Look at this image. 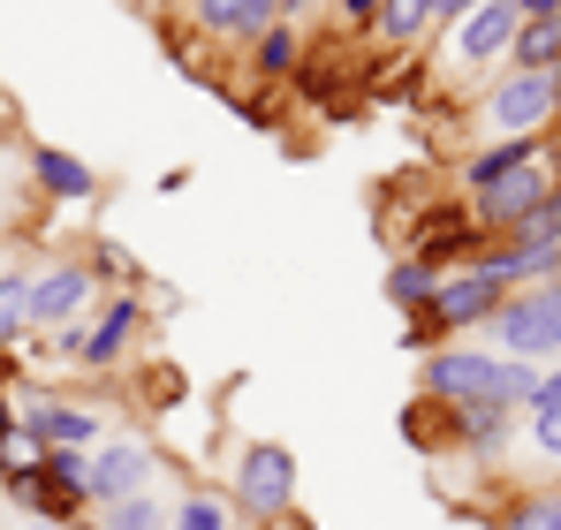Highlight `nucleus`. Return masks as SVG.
Here are the masks:
<instances>
[{"label": "nucleus", "instance_id": "473e14b6", "mask_svg": "<svg viewBox=\"0 0 561 530\" xmlns=\"http://www.w3.org/2000/svg\"><path fill=\"white\" fill-rule=\"evenodd\" d=\"M0 379H8V356H0Z\"/></svg>", "mask_w": 561, "mask_h": 530}, {"label": "nucleus", "instance_id": "c756f323", "mask_svg": "<svg viewBox=\"0 0 561 530\" xmlns=\"http://www.w3.org/2000/svg\"><path fill=\"white\" fill-rule=\"evenodd\" d=\"M296 8H311V0H280V15H296Z\"/></svg>", "mask_w": 561, "mask_h": 530}, {"label": "nucleus", "instance_id": "4468645a", "mask_svg": "<svg viewBox=\"0 0 561 530\" xmlns=\"http://www.w3.org/2000/svg\"><path fill=\"white\" fill-rule=\"evenodd\" d=\"M508 417H516V410H493V402L448 410V440L470 447V454H501V440H508Z\"/></svg>", "mask_w": 561, "mask_h": 530}, {"label": "nucleus", "instance_id": "5701e85b", "mask_svg": "<svg viewBox=\"0 0 561 530\" xmlns=\"http://www.w3.org/2000/svg\"><path fill=\"white\" fill-rule=\"evenodd\" d=\"M168 530H228V500H213V493H190L183 508L168 516Z\"/></svg>", "mask_w": 561, "mask_h": 530}, {"label": "nucleus", "instance_id": "cd10ccee", "mask_svg": "<svg viewBox=\"0 0 561 530\" xmlns=\"http://www.w3.org/2000/svg\"><path fill=\"white\" fill-rule=\"evenodd\" d=\"M524 8V23H539V15H561V0H516Z\"/></svg>", "mask_w": 561, "mask_h": 530}, {"label": "nucleus", "instance_id": "4be33fe9", "mask_svg": "<svg viewBox=\"0 0 561 530\" xmlns=\"http://www.w3.org/2000/svg\"><path fill=\"white\" fill-rule=\"evenodd\" d=\"M516 243H539V251H561V189H547L539 197V212L516 228Z\"/></svg>", "mask_w": 561, "mask_h": 530}, {"label": "nucleus", "instance_id": "f3484780", "mask_svg": "<svg viewBox=\"0 0 561 530\" xmlns=\"http://www.w3.org/2000/svg\"><path fill=\"white\" fill-rule=\"evenodd\" d=\"M531 447L547 462H561V371H547L539 394H531Z\"/></svg>", "mask_w": 561, "mask_h": 530}, {"label": "nucleus", "instance_id": "ddd939ff", "mask_svg": "<svg viewBox=\"0 0 561 530\" xmlns=\"http://www.w3.org/2000/svg\"><path fill=\"white\" fill-rule=\"evenodd\" d=\"M31 175H38L46 197H61V205L92 197V168H84L77 152H61V145H38V152H31Z\"/></svg>", "mask_w": 561, "mask_h": 530}, {"label": "nucleus", "instance_id": "423d86ee", "mask_svg": "<svg viewBox=\"0 0 561 530\" xmlns=\"http://www.w3.org/2000/svg\"><path fill=\"white\" fill-rule=\"evenodd\" d=\"M137 319H145V311H137V296H114V303H99V319H92V326H61V349L77 356L84 371H106L114 356L129 349Z\"/></svg>", "mask_w": 561, "mask_h": 530}, {"label": "nucleus", "instance_id": "7ed1b4c3", "mask_svg": "<svg viewBox=\"0 0 561 530\" xmlns=\"http://www.w3.org/2000/svg\"><path fill=\"white\" fill-rule=\"evenodd\" d=\"M152 470H160V454L145 440H106L99 454H84V508H122V500H137V493H152Z\"/></svg>", "mask_w": 561, "mask_h": 530}, {"label": "nucleus", "instance_id": "393cba45", "mask_svg": "<svg viewBox=\"0 0 561 530\" xmlns=\"http://www.w3.org/2000/svg\"><path fill=\"white\" fill-rule=\"evenodd\" d=\"M501 530H561V493H531L524 508H508Z\"/></svg>", "mask_w": 561, "mask_h": 530}, {"label": "nucleus", "instance_id": "f257e3e1", "mask_svg": "<svg viewBox=\"0 0 561 530\" xmlns=\"http://www.w3.org/2000/svg\"><path fill=\"white\" fill-rule=\"evenodd\" d=\"M425 394H433L440 410H470V402L531 410L539 371L516 364V356H493V349H433V356H425Z\"/></svg>", "mask_w": 561, "mask_h": 530}, {"label": "nucleus", "instance_id": "a878e982", "mask_svg": "<svg viewBox=\"0 0 561 530\" xmlns=\"http://www.w3.org/2000/svg\"><path fill=\"white\" fill-rule=\"evenodd\" d=\"M379 8H387V0H342V15H350V23H379Z\"/></svg>", "mask_w": 561, "mask_h": 530}, {"label": "nucleus", "instance_id": "9b49d317", "mask_svg": "<svg viewBox=\"0 0 561 530\" xmlns=\"http://www.w3.org/2000/svg\"><path fill=\"white\" fill-rule=\"evenodd\" d=\"M547 189H554V175H547L539 160H524V168H508L493 189H478V212H485V228H508V235H516V228L539 212Z\"/></svg>", "mask_w": 561, "mask_h": 530}, {"label": "nucleus", "instance_id": "c85d7f7f", "mask_svg": "<svg viewBox=\"0 0 561 530\" xmlns=\"http://www.w3.org/2000/svg\"><path fill=\"white\" fill-rule=\"evenodd\" d=\"M8 433H15V410H8V394H0V440H8Z\"/></svg>", "mask_w": 561, "mask_h": 530}, {"label": "nucleus", "instance_id": "aec40b11", "mask_svg": "<svg viewBox=\"0 0 561 530\" xmlns=\"http://www.w3.org/2000/svg\"><path fill=\"white\" fill-rule=\"evenodd\" d=\"M99 530H168V500L160 493H137V500H122V508H106Z\"/></svg>", "mask_w": 561, "mask_h": 530}, {"label": "nucleus", "instance_id": "9d476101", "mask_svg": "<svg viewBox=\"0 0 561 530\" xmlns=\"http://www.w3.org/2000/svg\"><path fill=\"white\" fill-rule=\"evenodd\" d=\"M15 433H31L38 447H61V454H84V447L99 440V417H92V410H77V402L31 394V402H23V417H15Z\"/></svg>", "mask_w": 561, "mask_h": 530}, {"label": "nucleus", "instance_id": "412c9836", "mask_svg": "<svg viewBox=\"0 0 561 530\" xmlns=\"http://www.w3.org/2000/svg\"><path fill=\"white\" fill-rule=\"evenodd\" d=\"M425 23H433V0H387V8H379V31H387V46L417 38Z\"/></svg>", "mask_w": 561, "mask_h": 530}, {"label": "nucleus", "instance_id": "7c9ffc66", "mask_svg": "<svg viewBox=\"0 0 561 530\" xmlns=\"http://www.w3.org/2000/svg\"><path fill=\"white\" fill-rule=\"evenodd\" d=\"M31 530H69V523H38V516H31Z\"/></svg>", "mask_w": 561, "mask_h": 530}, {"label": "nucleus", "instance_id": "6ab92c4d", "mask_svg": "<svg viewBox=\"0 0 561 530\" xmlns=\"http://www.w3.org/2000/svg\"><path fill=\"white\" fill-rule=\"evenodd\" d=\"M31 334V273H0V349Z\"/></svg>", "mask_w": 561, "mask_h": 530}, {"label": "nucleus", "instance_id": "72a5a7b5", "mask_svg": "<svg viewBox=\"0 0 561 530\" xmlns=\"http://www.w3.org/2000/svg\"><path fill=\"white\" fill-rule=\"evenodd\" d=\"M0 273H8V251H0Z\"/></svg>", "mask_w": 561, "mask_h": 530}, {"label": "nucleus", "instance_id": "dca6fc26", "mask_svg": "<svg viewBox=\"0 0 561 530\" xmlns=\"http://www.w3.org/2000/svg\"><path fill=\"white\" fill-rule=\"evenodd\" d=\"M524 160H539V137H501V145H493V152H478V160H470V197H478V189H493V182L508 175V168H524Z\"/></svg>", "mask_w": 561, "mask_h": 530}, {"label": "nucleus", "instance_id": "b1692460", "mask_svg": "<svg viewBox=\"0 0 561 530\" xmlns=\"http://www.w3.org/2000/svg\"><path fill=\"white\" fill-rule=\"evenodd\" d=\"M296 69V31L274 23V31H259V77H288Z\"/></svg>", "mask_w": 561, "mask_h": 530}, {"label": "nucleus", "instance_id": "2f4dec72", "mask_svg": "<svg viewBox=\"0 0 561 530\" xmlns=\"http://www.w3.org/2000/svg\"><path fill=\"white\" fill-rule=\"evenodd\" d=\"M129 8H160V0H129Z\"/></svg>", "mask_w": 561, "mask_h": 530}, {"label": "nucleus", "instance_id": "f8f14e48", "mask_svg": "<svg viewBox=\"0 0 561 530\" xmlns=\"http://www.w3.org/2000/svg\"><path fill=\"white\" fill-rule=\"evenodd\" d=\"M197 23L220 38H259L280 23V0H197Z\"/></svg>", "mask_w": 561, "mask_h": 530}, {"label": "nucleus", "instance_id": "a211bd4d", "mask_svg": "<svg viewBox=\"0 0 561 530\" xmlns=\"http://www.w3.org/2000/svg\"><path fill=\"white\" fill-rule=\"evenodd\" d=\"M433 288H440V273H433L425 258H402L394 273H387V303H402V311H425Z\"/></svg>", "mask_w": 561, "mask_h": 530}, {"label": "nucleus", "instance_id": "1a4fd4ad", "mask_svg": "<svg viewBox=\"0 0 561 530\" xmlns=\"http://www.w3.org/2000/svg\"><path fill=\"white\" fill-rule=\"evenodd\" d=\"M84 311H92V265L31 273V326H84Z\"/></svg>", "mask_w": 561, "mask_h": 530}, {"label": "nucleus", "instance_id": "f704fd0d", "mask_svg": "<svg viewBox=\"0 0 561 530\" xmlns=\"http://www.w3.org/2000/svg\"><path fill=\"white\" fill-rule=\"evenodd\" d=\"M190 8H197V0H190Z\"/></svg>", "mask_w": 561, "mask_h": 530}, {"label": "nucleus", "instance_id": "0eeeda50", "mask_svg": "<svg viewBox=\"0 0 561 530\" xmlns=\"http://www.w3.org/2000/svg\"><path fill=\"white\" fill-rule=\"evenodd\" d=\"M554 106H561V91H554V77H524V69H508V84L493 91V129L501 137H539L547 122H554Z\"/></svg>", "mask_w": 561, "mask_h": 530}, {"label": "nucleus", "instance_id": "bb28decb", "mask_svg": "<svg viewBox=\"0 0 561 530\" xmlns=\"http://www.w3.org/2000/svg\"><path fill=\"white\" fill-rule=\"evenodd\" d=\"M470 8H478V0H433V15H440V23H448V15H456V23H463Z\"/></svg>", "mask_w": 561, "mask_h": 530}, {"label": "nucleus", "instance_id": "39448f33", "mask_svg": "<svg viewBox=\"0 0 561 530\" xmlns=\"http://www.w3.org/2000/svg\"><path fill=\"white\" fill-rule=\"evenodd\" d=\"M501 296H508V288H501L493 273H478V265H470V273H440V288H433L425 319H433V326H448V334H463V326H485V319L501 311Z\"/></svg>", "mask_w": 561, "mask_h": 530}, {"label": "nucleus", "instance_id": "2eb2a0df", "mask_svg": "<svg viewBox=\"0 0 561 530\" xmlns=\"http://www.w3.org/2000/svg\"><path fill=\"white\" fill-rule=\"evenodd\" d=\"M508 61H516L524 77H554V69H561V15L524 23V31H516V46H508Z\"/></svg>", "mask_w": 561, "mask_h": 530}, {"label": "nucleus", "instance_id": "20e7f679", "mask_svg": "<svg viewBox=\"0 0 561 530\" xmlns=\"http://www.w3.org/2000/svg\"><path fill=\"white\" fill-rule=\"evenodd\" d=\"M236 508L243 516H259V523H274L296 508V454L274 440H251L243 447V462H236Z\"/></svg>", "mask_w": 561, "mask_h": 530}, {"label": "nucleus", "instance_id": "f03ea898", "mask_svg": "<svg viewBox=\"0 0 561 530\" xmlns=\"http://www.w3.org/2000/svg\"><path fill=\"white\" fill-rule=\"evenodd\" d=\"M485 334H493V356H516V364L561 356V280L501 296V311L485 319Z\"/></svg>", "mask_w": 561, "mask_h": 530}, {"label": "nucleus", "instance_id": "6e6552de", "mask_svg": "<svg viewBox=\"0 0 561 530\" xmlns=\"http://www.w3.org/2000/svg\"><path fill=\"white\" fill-rule=\"evenodd\" d=\"M516 31H524V8H516V0H478L463 23H456V61H463V69L501 61V54L516 46Z\"/></svg>", "mask_w": 561, "mask_h": 530}]
</instances>
